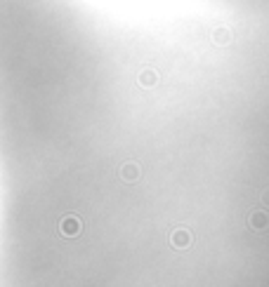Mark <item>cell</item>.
Segmentation results:
<instances>
[{"label":"cell","instance_id":"cell-4","mask_svg":"<svg viewBox=\"0 0 269 287\" xmlns=\"http://www.w3.org/2000/svg\"><path fill=\"white\" fill-rule=\"evenodd\" d=\"M78 229H80V226H78V221H76L73 217H71V219H64V224H62V231H64V233H69V236L78 233Z\"/></svg>","mask_w":269,"mask_h":287},{"label":"cell","instance_id":"cell-5","mask_svg":"<svg viewBox=\"0 0 269 287\" xmlns=\"http://www.w3.org/2000/svg\"><path fill=\"white\" fill-rule=\"evenodd\" d=\"M140 83L144 85V87H151V85L156 83V73L154 71H144V73L140 76Z\"/></svg>","mask_w":269,"mask_h":287},{"label":"cell","instance_id":"cell-1","mask_svg":"<svg viewBox=\"0 0 269 287\" xmlns=\"http://www.w3.org/2000/svg\"><path fill=\"white\" fill-rule=\"evenodd\" d=\"M267 224H269V217L264 214V212H255V214L250 217V226H253V229H257V231L267 229Z\"/></svg>","mask_w":269,"mask_h":287},{"label":"cell","instance_id":"cell-2","mask_svg":"<svg viewBox=\"0 0 269 287\" xmlns=\"http://www.w3.org/2000/svg\"><path fill=\"white\" fill-rule=\"evenodd\" d=\"M189 240H192V238H189L186 231H175V233H173V245H175V247H186Z\"/></svg>","mask_w":269,"mask_h":287},{"label":"cell","instance_id":"cell-6","mask_svg":"<svg viewBox=\"0 0 269 287\" xmlns=\"http://www.w3.org/2000/svg\"><path fill=\"white\" fill-rule=\"evenodd\" d=\"M123 177H125V179H134V177H137L134 165H125V167H123Z\"/></svg>","mask_w":269,"mask_h":287},{"label":"cell","instance_id":"cell-3","mask_svg":"<svg viewBox=\"0 0 269 287\" xmlns=\"http://www.w3.org/2000/svg\"><path fill=\"white\" fill-rule=\"evenodd\" d=\"M212 38H215V43H220V45H227L231 40V33L227 31V28H218V31L212 33Z\"/></svg>","mask_w":269,"mask_h":287}]
</instances>
